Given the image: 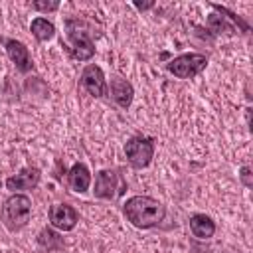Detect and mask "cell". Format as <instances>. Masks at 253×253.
<instances>
[{
    "label": "cell",
    "instance_id": "6da1fadb",
    "mask_svg": "<svg viewBox=\"0 0 253 253\" xmlns=\"http://www.w3.org/2000/svg\"><path fill=\"white\" fill-rule=\"evenodd\" d=\"M123 213L134 227L150 229V227H156L164 219L166 208L162 202L150 196H132L125 202Z\"/></svg>",
    "mask_w": 253,
    "mask_h": 253
},
{
    "label": "cell",
    "instance_id": "7a4b0ae2",
    "mask_svg": "<svg viewBox=\"0 0 253 253\" xmlns=\"http://www.w3.org/2000/svg\"><path fill=\"white\" fill-rule=\"evenodd\" d=\"M65 34L69 40V51L79 61H89L95 55V43L91 24L79 18H67L65 20Z\"/></svg>",
    "mask_w": 253,
    "mask_h": 253
},
{
    "label": "cell",
    "instance_id": "3957f363",
    "mask_svg": "<svg viewBox=\"0 0 253 253\" xmlns=\"http://www.w3.org/2000/svg\"><path fill=\"white\" fill-rule=\"evenodd\" d=\"M32 215V200L26 194H12L4 204L0 211V219L6 229L18 231L22 229Z\"/></svg>",
    "mask_w": 253,
    "mask_h": 253
},
{
    "label": "cell",
    "instance_id": "277c9868",
    "mask_svg": "<svg viewBox=\"0 0 253 253\" xmlns=\"http://www.w3.org/2000/svg\"><path fill=\"white\" fill-rule=\"evenodd\" d=\"M208 65V57L204 53H182L168 61L166 69L178 79H192L202 73Z\"/></svg>",
    "mask_w": 253,
    "mask_h": 253
},
{
    "label": "cell",
    "instance_id": "5b68a950",
    "mask_svg": "<svg viewBox=\"0 0 253 253\" xmlns=\"http://www.w3.org/2000/svg\"><path fill=\"white\" fill-rule=\"evenodd\" d=\"M125 154L132 168H146L154 156V142L146 136H132L125 144Z\"/></svg>",
    "mask_w": 253,
    "mask_h": 253
},
{
    "label": "cell",
    "instance_id": "8992f818",
    "mask_svg": "<svg viewBox=\"0 0 253 253\" xmlns=\"http://www.w3.org/2000/svg\"><path fill=\"white\" fill-rule=\"evenodd\" d=\"M79 85L83 91H87V95L91 97H105L107 95V81H105V73L99 65H85V69L81 71V79Z\"/></svg>",
    "mask_w": 253,
    "mask_h": 253
},
{
    "label": "cell",
    "instance_id": "52a82bcc",
    "mask_svg": "<svg viewBox=\"0 0 253 253\" xmlns=\"http://www.w3.org/2000/svg\"><path fill=\"white\" fill-rule=\"evenodd\" d=\"M47 217H49V223L61 231H71L79 221L75 208H71L67 204H53L47 211Z\"/></svg>",
    "mask_w": 253,
    "mask_h": 253
},
{
    "label": "cell",
    "instance_id": "ba28073f",
    "mask_svg": "<svg viewBox=\"0 0 253 253\" xmlns=\"http://www.w3.org/2000/svg\"><path fill=\"white\" fill-rule=\"evenodd\" d=\"M119 192V176L115 170H101L95 176V198L101 200H113Z\"/></svg>",
    "mask_w": 253,
    "mask_h": 253
},
{
    "label": "cell",
    "instance_id": "9c48e42d",
    "mask_svg": "<svg viewBox=\"0 0 253 253\" xmlns=\"http://www.w3.org/2000/svg\"><path fill=\"white\" fill-rule=\"evenodd\" d=\"M4 45H6V53H8L10 61L16 65L18 71H22V73L32 71L34 63H32V57H30L28 47L22 42H18V40H6Z\"/></svg>",
    "mask_w": 253,
    "mask_h": 253
},
{
    "label": "cell",
    "instance_id": "30bf717a",
    "mask_svg": "<svg viewBox=\"0 0 253 253\" xmlns=\"http://www.w3.org/2000/svg\"><path fill=\"white\" fill-rule=\"evenodd\" d=\"M109 93H111L113 101H115L121 109H128L130 103H132V97H134L132 85H130L126 79L119 77V75H115V77L111 79V83H109Z\"/></svg>",
    "mask_w": 253,
    "mask_h": 253
},
{
    "label": "cell",
    "instance_id": "8fae6325",
    "mask_svg": "<svg viewBox=\"0 0 253 253\" xmlns=\"http://www.w3.org/2000/svg\"><path fill=\"white\" fill-rule=\"evenodd\" d=\"M40 170L38 168H24V170H20L18 174H14V176H10L8 180H6V188L8 190H12V192H18V190H32V188H36L38 186V182H40Z\"/></svg>",
    "mask_w": 253,
    "mask_h": 253
},
{
    "label": "cell",
    "instance_id": "7c38bea8",
    "mask_svg": "<svg viewBox=\"0 0 253 253\" xmlns=\"http://www.w3.org/2000/svg\"><path fill=\"white\" fill-rule=\"evenodd\" d=\"M67 184H69V188H71L73 192H77V194L87 192L89 186H91V172H89V168H87L83 162L73 164V166L69 168V172H67Z\"/></svg>",
    "mask_w": 253,
    "mask_h": 253
},
{
    "label": "cell",
    "instance_id": "4fadbf2b",
    "mask_svg": "<svg viewBox=\"0 0 253 253\" xmlns=\"http://www.w3.org/2000/svg\"><path fill=\"white\" fill-rule=\"evenodd\" d=\"M190 231L198 239H210L215 233V223L206 213H194L190 217Z\"/></svg>",
    "mask_w": 253,
    "mask_h": 253
},
{
    "label": "cell",
    "instance_id": "5bb4252c",
    "mask_svg": "<svg viewBox=\"0 0 253 253\" xmlns=\"http://www.w3.org/2000/svg\"><path fill=\"white\" fill-rule=\"evenodd\" d=\"M30 30H32V34H34V38L38 42H47V40H51L55 36V26L47 18H42V16L32 20Z\"/></svg>",
    "mask_w": 253,
    "mask_h": 253
},
{
    "label": "cell",
    "instance_id": "9a60e30c",
    "mask_svg": "<svg viewBox=\"0 0 253 253\" xmlns=\"http://www.w3.org/2000/svg\"><path fill=\"white\" fill-rule=\"evenodd\" d=\"M38 241H40V245H42V247H45L47 251H51V249H59V247L63 245V243H61V239H59V235H57V233H53L51 229H42V231H40Z\"/></svg>",
    "mask_w": 253,
    "mask_h": 253
},
{
    "label": "cell",
    "instance_id": "2e32d148",
    "mask_svg": "<svg viewBox=\"0 0 253 253\" xmlns=\"http://www.w3.org/2000/svg\"><path fill=\"white\" fill-rule=\"evenodd\" d=\"M208 22H210V26H211V28H213L217 34H219L221 30H223V32H233V26H229V24H227V22H225L221 16H217V14L210 16V20H208Z\"/></svg>",
    "mask_w": 253,
    "mask_h": 253
},
{
    "label": "cell",
    "instance_id": "e0dca14e",
    "mask_svg": "<svg viewBox=\"0 0 253 253\" xmlns=\"http://www.w3.org/2000/svg\"><path fill=\"white\" fill-rule=\"evenodd\" d=\"M32 8L34 10H38V12H55L57 8H59V2H42V0H36V2H32Z\"/></svg>",
    "mask_w": 253,
    "mask_h": 253
},
{
    "label": "cell",
    "instance_id": "ac0fdd59",
    "mask_svg": "<svg viewBox=\"0 0 253 253\" xmlns=\"http://www.w3.org/2000/svg\"><path fill=\"white\" fill-rule=\"evenodd\" d=\"M239 178H241V182H243L247 188L253 186V180H251V168H249V166H243V168L239 170Z\"/></svg>",
    "mask_w": 253,
    "mask_h": 253
},
{
    "label": "cell",
    "instance_id": "d6986e66",
    "mask_svg": "<svg viewBox=\"0 0 253 253\" xmlns=\"http://www.w3.org/2000/svg\"><path fill=\"white\" fill-rule=\"evenodd\" d=\"M134 6H136L138 10H146V8H152L154 4H152V2H148V4H134Z\"/></svg>",
    "mask_w": 253,
    "mask_h": 253
}]
</instances>
